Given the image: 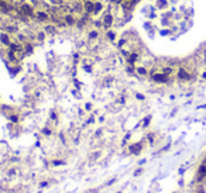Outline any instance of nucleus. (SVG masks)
Here are the masks:
<instances>
[{
    "instance_id": "8",
    "label": "nucleus",
    "mask_w": 206,
    "mask_h": 193,
    "mask_svg": "<svg viewBox=\"0 0 206 193\" xmlns=\"http://www.w3.org/2000/svg\"><path fill=\"white\" fill-rule=\"evenodd\" d=\"M102 9H103V5H102V3H95V11H93V13H99V11H100Z\"/></svg>"
},
{
    "instance_id": "2",
    "label": "nucleus",
    "mask_w": 206,
    "mask_h": 193,
    "mask_svg": "<svg viewBox=\"0 0 206 193\" xmlns=\"http://www.w3.org/2000/svg\"><path fill=\"white\" fill-rule=\"evenodd\" d=\"M20 9H21V13L27 14V16H33V14H34L33 7H31V6H28V5H23Z\"/></svg>"
},
{
    "instance_id": "9",
    "label": "nucleus",
    "mask_w": 206,
    "mask_h": 193,
    "mask_svg": "<svg viewBox=\"0 0 206 193\" xmlns=\"http://www.w3.org/2000/svg\"><path fill=\"white\" fill-rule=\"evenodd\" d=\"M96 37H98V32H96V31H92L89 34V38H96Z\"/></svg>"
},
{
    "instance_id": "3",
    "label": "nucleus",
    "mask_w": 206,
    "mask_h": 193,
    "mask_svg": "<svg viewBox=\"0 0 206 193\" xmlns=\"http://www.w3.org/2000/svg\"><path fill=\"white\" fill-rule=\"evenodd\" d=\"M178 78L179 79H189L191 76H189V74H188L185 69H179V72H178Z\"/></svg>"
},
{
    "instance_id": "4",
    "label": "nucleus",
    "mask_w": 206,
    "mask_h": 193,
    "mask_svg": "<svg viewBox=\"0 0 206 193\" xmlns=\"http://www.w3.org/2000/svg\"><path fill=\"white\" fill-rule=\"evenodd\" d=\"M154 80H157V82H167L168 80V78L165 76V75H154Z\"/></svg>"
},
{
    "instance_id": "5",
    "label": "nucleus",
    "mask_w": 206,
    "mask_h": 193,
    "mask_svg": "<svg viewBox=\"0 0 206 193\" xmlns=\"http://www.w3.org/2000/svg\"><path fill=\"white\" fill-rule=\"evenodd\" d=\"M113 23V16H110V14H109V16H106V17H105V27L108 28V27H110V24Z\"/></svg>"
},
{
    "instance_id": "13",
    "label": "nucleus",
    "mask_w": 206,
    "mask_h": 193,
    "mask_svg": "<svg viewBox=\"0 0 206 193\" xmlns=\"http://www.w3.org/2000/svg\"><path fill=\"white\" fill-rule=\"evenodd\" d=\"M203 76H205V78H206V74H205V75H203Z\"/></svg>"
},
{
    "instance_id": "7",
    "label": "nucleus",
    "mask_w": 206,
    "mask_h": 193,
    "mask_svg": "<svg viewBox=\"0 0 206 193\" xmlns=\"http://www.w3.org/2000/svg\"><path fill=\"white\" fill-rule=\"evenodd\" d=\"M65 23L68 24V26H72V24L75 23V20H74L72 16H65Z\"/></svg>"
},
{
    "instance_id": "11",
    "label": "nucleus",
    "mask_w": 206,
    "mask_h": 193,
    "mask_svg": "<svg viewBox=\"0 0 206 193\" xmlns=\"http://www.w3.org/2000/svg\"><path fill=\"white\" fill-rule=\"evenodd\" d=\"M138 72H140L141 75H144V74H147V71H145V69H143V68H140L138 69Z\"/></svg>"
},
{
    "instance_id": "10",
    "label": "nucleus",
    "mask_w": 206,
    "mask_h": 193,
    "mask_svg": "<svg viewBox=\"0 0 206 193\" xmlns=\"http://www.w3.org/2000/svg\"><path fill=\"white\" fill-rule=\"evenodd\" d=\"M108 37L110 38V40H113V38H114V32H108Z\"/></svg>"
},
{
    "instance_id": "14",
    "label": "nucleus",
    "mask_w": 206,
    "mask_h": 193,
    "mask_svg": "<svg viewBox=\"0 0 206 193\" xmlns=\"http://www.w3.org/2000/svg\"><path fill=\"white\" fill-rule=\"evenodd\" d=\"M5 2H7V0H5Z\"/></svg>"
},
{
    "instance_id": "6",
    "label": "nucleus",
    "mask_w": 206,
    "mask_h": 193,
    "mask_svg": "<svg viewBox=\"0 0 206 193\" xmlns=\"http://www.w3.org/2000/svg\"><path fill=\"white\" fill-rule=\"evenodd\" d=\"M37 17H38V20H40V21H45V20L48 19V16L45 13H42V11H38V13H37Z\"/></svg>"
},
{
    "instance_id": "1",
    "label": "nucleus",
    "mask_w": 206,
    "mask_h": 193,
    "mask_svg": "<svg viewBox=\"0 0 206 193\" xmlns=\"http://www.w3.org/2000/svg\"><path fill=\"white\" fill-rule=\"evenodd\" d=\"M83 9H85L86 13H93L95 11V3L93 2H90V0H86V2H85Z\"/></svg>"
},
{
    "instance_id": "15",
    "label": "nucleus",
    "mask_w": 206,
    "mask_h": 193,
    "mask_svg": "<svg viewBox=\"0 0 206 193\" xmlns=\"http://www.w3.org/2000/svg\"><path fill=\"white\" fill-rule=\"evenodd\" d=\"M127 2H129V0H127Z\"/></svg>"
},
{
    "instance_id": "12",
    "label": "nucleus",
    "mask_w": 206,
    "mask_h": 193,
    "mask_svg": "<svg viewBox=\"0 0 206 193\" xmlns=\"http://www.w3.org/2000/svg\"><path fill=\"white\" fill-rule=\"evenodd\" d=\"M113 2H114V3H120L122 0H113Z\"/></svg>"
},
{
    "instance_id": "16",
    "label": "nucleus",
    "mask_w": 206,
    "mask_h": 193,
    "mask_svg": "<svg viewBox=\"0 0 206 193\" xmlns=\"http://www.w3.org/2000/svg\"><path fill=\"white\" fill-rule=\"evenodd\" d=\"M85 2H86V0H85Z\"/></svg>"
}]
</instances>
